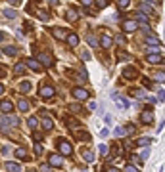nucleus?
<instances>
[{"label": "nucleus", "instance_id": "nucleus-1", "mask_svg": "<svg viewBox=\"0 0 165 172\" xmlns=\"http://www.w3.org/2000/svg\"><path fill=\"white\" fill-rule=\"evenodd\" d=\"M37 59H39V61H40V63H42V65H44V67H52V65H54V57L50 56L48 52H40Z\"/></svg>", "mask_w": 165, "mask_h": 172}, {"label": "nucleus", "instance_id": "nucleus-2", "mask_svg": "<svg viewBox=\"0 0 165 172\" xmlns=\"http://www.w3.org/2000/svg\"><path fill=\"white\" fill-rule=\"evenodd\" d=\"M17 123H19V120H17V117H16V115H10V113H6V117L2 119V120H0V124H2V128H6V126H17Z\"/></svg>", "mask_w": 165, "mask_h": 172}, {"label": "nucleus", "instance_id": "nucleus-3", "mask_svg": "<svg viewBox=\"0 0 165 172\" xmlns=\"http://www.w3.org/2000/svg\"><path fill=\"white\" fill-rule=\"evenodd\" d=\"M25 65L29 67L31 71H35V73H40V71H42L40 61L39 59H33V57H27V59H25Z\"/></svg>", "mask_w": 165, "mask_h": 172}, {"label": "nucleus", "instance_id": "nucleus-4", "mask_svg": "<svg viewBox=\"0 0 165 172\" xmlns=\"http://www.w3.org/2000/svg\"><path fill=\"white\" fill-rule=\"evenodd\" d=\"M54 94H56V92H54V88H52V86H42V88L39 90V96H40L42 99H50Z\"/></svg>", "mask_w": 165, "mask_h": 172}, {"label": "nucleus", "instance_id": "nucleus-5", "mask_svg": "<svg viewBox=\"0 0 165 172\" xmlns=\"http://www.w3.org/2000/svg\"><path fill=\"white\" fill-rule=\"evenodd\" d=\"M136 29H138V23H136L134 19H127L123 23V31L125 33H133V31H136Z\"/></svg>", "mask_w": 165, "mask_h": 172}, {"label": "nucleus", "instance_id": "nucleus-6", "mask_svg": "<svg viewBox=\"0 0 165 172\" xmlns=\"http://www.w3.org/2000/svg\"><path fill=\"white\" fill-rule=\"evenodd\" d=\"M111 44H113V40H111V37L110 34H102V38H100V46H102L104 50H107V48H111Z\"/></svg>", "mask_w": 165, "mask_h": 172}, {"label": "nucleus", "instance_id": "nucleus-7", "mask_svg": "<svg viewBox=\"0 0 165 172\" xmlns=\"http://www.w3.org/2000/svg\"><path fill=\"white\" fill-rule=\"evenodd\" d=\"M58 147H60V151H62V155H71L73 153V149H71V145L67 142H63V140H60V143H58Z\"/></svg>", "mask_w": 165, "mask_h": 172}, {"label": "nucleus", "instance_id": "nucleus-8", "mask_svg": "<svg viewBox=\"0 0 165 172\" xmlns=\"http://www.w3.org/2000/svg\"><path fill=\"white\" fill-rule=\"evenodd\" d=\"M0 111H2L4 115L6 113H12L13 111V103L8 102V99H2V102H0Z\"/></svg>", "mask_w": 165, "mask_h": 172}, {"label": "nucleus", "instance_id": "nucleus-9", "mask_svg": "<svg viewBox=\"0 0 165 172\" xmlns=\"http://www.w3.org/2000/svg\"><path fill=\"white\" fill-rule=\"evenodd\" d=\"M140 120H142L144 124H150V123H152V120H154V113H152V109H146L144 113H142V115H140Z\"/></svg>", "mask_w": 165, "mask_h": 172}, {"label": "nucleus", "instance_id": "nucleus-10", "mask_svg": "<svg viewBox=\"0 0 165 172\" xmlns=\"http://www.w3.org/2000/svg\"><path fill=\"white\" fill-rule=\"evenodd\" d=\"M71 94L75 96V99H87V98H88V92H87V90H83V88H75L73 92H71Z\"/></svg>", "mask_w": 165, "mask_h": 172}, {"label": "nucleus", "instance_id": "nucleus-11", "mask_svg": "<svg viewBox=\"0 0 165 172\" xmlns=\"http://www.w3.org/2000/svg\"><path fill=\"white\" fill-rule=\"evenodd\" d=\"M123 77L127 78V81H133V78H136V77H138V73H136V69H133V67H127V69L123 71Z\"/></svg>", "mask_w": 165, "mask_h": 172}, {"label": "nucleus", "instance_id": "nucleus-12", "mask_svg": "<svg viewBox=\"0 0 165 172\" xmlns=\"http://www.w3.org/2000/svg\"><path fill=\"white\" fill-rule=\"evenodd\" d=\"M62 157H58V155H50L48 157V164L50 167H62Z\"/></svg>", "mask_w": 165, "mask_h": 172}, {"label": "nucleus", "instance_id": "nucleus-13", "mask_svg": "<svg viewBox=\"0 0 165 172\" xmlns=\"http://www.w3.org/2000/svg\"><path fill=\"white\" fill-rule=\"evenodd\" d=\"M52 33H54V37H56V38H58V40H66V37H67V34H69V33L66 31V29H54V31H52Z\"/></svg>", "mask_w": 165, "mask_h": 172}, {"label": "nucleus", "instance_id": "nucleus-14", "mask_svg": "<svg viewBox=\"0 0 165 172\" xmlns=\"http://www.w3.org/2000/svg\"><path fill=\"white\" fill-rule=\"evenodd\" d=\"M66 42H67L69 46H73V48H75V46L79 44V37H77V34H73V33H69L67 37H66Z\"/></svg>", "mask_w": 165, "mask_h": 172}, {"label": "nucleus", "instance_id": "nucleus-15", "mask_svg": "<svg viewBox=\"0 0 165 172\" xmlns=\"http://www.w3.org/2000/svg\"><path fill=\"white\" fill-rule=\"evenodd\" d=\"M148 61H150V63H161L163 57L157 54V52H152V54H148Z\"/></svg>", "mask_w": 165, "mask_h": 172}, {"label": "nucleus", "instance_id": "nucleus-16", "mask_svg": "<svg viewBox=\"0 0 165 172\" xmlns=\"http://www.w3.org/2000/svg\"><path fill=\"white\" fill-rule=\"evenodd\" d=\"M52 126H54L52 119H50V117H42V128H44V130H52Z\"/></svg>", "mask_w": 165, "mask_h": 172}, {"label": "nucleus", "instance_id": "nucleus-17", "mask_svg": "<svg viewBox=\"0 0 165 172\" xmlns=\"http://www.w3.org/2000/svg\"><path fill=\"white\" fill-rule=\"evenodd\" d=\"M16 157H17L19 161H27V159H29V157H27V151H25L23 147H19V149H16Z\"/></svg>", "mask_w": 165, "mask_h": 172}, {"label": "nucleus", "instance_id": "nucleus-18", "mask_svg": "<svg viewBox=\"0 0 165 172\" xmlns=\"http://www.w3.org/2000/svg\"><path fill=\"white\" fill-rule=\"evenodd\" d=\"M13 73H16V75H23V73H25V61L16 63V67H13Z\"/></svg>", "mask_w": 165, "mask_h": 172}, {"label": "nucleus", "instance_id": "nucleus-19", "mask_svg": "<svg viewBox=\"0 0 165 172\" xmlns=\"http://www.w3.org/2000/svg\"><path fill=\"white\" fill-rule=\"evenodd\" d=\"M17 107H19V111H29V102H27V99H19Z\"/></svg>", "mask_w": 165, "mask_h": 172}, {"label": "nucleus", "instance_id": "nucleus-20", "mask_svg": "<svg viewBox=\"0 0 165 172\" xmlns=\"http://www.w3.org/2000/svg\"><path fill=\"white\" fill-rule=\"evenodd\" d=\"M4 54H6V56H16V54H17V48H16V46H6V48H4Z\"/></svg>", "mask_w": 165, "mask_h": 172}, {"label": "nucleus", "instance_id": "nucleus-21", "mask_svg": "<svg viewBox=\"0 0 165 172\" xmlns=\"http://www.w3.org/2000/svg\"><path fill=\"white\" fill-rule=\"evenodd\" d=\"M4 16L8 17V19H16V17H17V12H16V10H10V8H8V10H4Z\"/></svg>", "mask_w": 165, "mask_h": 172}, {"label": "nucleus", "instance_id": "nucleus-22", "mask_svg": "<svg viewBox=\"0 0 165 172\" xmlns=\"http://www.w3.org/2000/svg\"><path fill=\"white\" fill-rule=\"evenodd\" d=\"M6 170L17 172V170H19V164H17V163H10V161H8V163H6Z\"/></svg>", "mask_w": 165, "mask_h": 172}, {"label": "nucleus", "instance_id": "nucleus-23", "mask_svg": "<svg viewBox=\"0 0 165 172\" xmlns=\"http://www.w3.org/2000/svg\"><path fill=\"white\" fill-rule=\"evenodd\" d=\"M131 96H134L136 99H142V98H146L144 90H133V92H131Z\"/></svg>", "mask_w": 165, "mask_h": 172}, {"label": "nucleus", "instance_id": "nucleus-24", "mask_svg": "<svg viewBox=\"0 0 165 172\" xmlns=\"http://www.w3.org/2000/svg\"><path fill=\"white\" fill-rule=\"evenodd\" d=\"M77 17H79L77 10H69V12H67V19H69V21H77Z\"/></svg>", "mask_w": 165, "mask_h": 172}, {"label": "nucleus", "instance_id": "nucleus-25", "mask_svg": "<svg viewBox=\"0 0 165 172\" xmlns=\"http://www.w3.org/2000/svg\"><path fill=\"white\" fill-rule=\"evenodd\" d=\"M69 111H71V113H81L83 107L79 105V103H71V105H69Z\"/></svg>", "mask_w": 165, "mask_h": 172}, {"label": "nucleus", "instance_id": "nucleus-26", "mask_svg": "<svg viewBox=\"0 0 165 172\" xmlns=\"http://www.w3.org/2000/svg\"><path fill=\"white\" fill-rule=\"evenodd\" d=\"M77 138L79 140H84V142H90V134L88 132H77Z\"/></svg>", "mask_w": 165, "mask_h": 172}, {"label": "nucleus", "instance_id": "nucleus-27", "mask_svg": "<svg viewBox=\"0 0 165 172\" xmlns=\"http://www.w3.org/2000/svg\"><path fill=\"white\" fill-rule=\"evenodd\" d=\"M37 16H39V19H40V21H48V19H50L48 12H44V10H42V12L39 10V13H37Z\"/></svg>", "mask_w": 165, "mask_h": 172}, {"label": "nucleus", "instance_id": "nucleus-28", "mask_svg": "<svg viewBox=\"0 0 165 172\" xmlns=\"http://www.w3.org/2000/svg\"><path fill=\"white\" fill-rule=\"evenodd\" d=\"M66 124H67L69 128H77V126H79V123H77V120H75V119H69V117L66 119Z\"/></svg>", "mask_w": 165, "mask_h": 172}, {"label": "nucleus", "instance_id": "nucleus-29", "mask_svg": "<svg viewBox=\"0 0 165 172\" xmlns=\"http://www.w3.org/2000/svg\"><path fill=\"white\" fill-rule=\"evenodd\" d=\"M27 124H29L31 128H37V126H39V120H37V117H29V120H27Z\"/></svg>", "mask_w": 165, "mask_h": 172}, {"label": "nucleus", "instance_id": "nucleus-30", "mask_svg": "<svg viewBox=\"0 0 165 172\" xmlns=\"http://www.w3.org/2000/svg\"><path fill=\"white\" fill-rule=\"evenodd\" d=\"M19 90H21V92H29V90H31V82H27V81H25V82H21Z\"/></svg>", "mask_w": 165, "mask_h": 172}, {"label": "nucleus", "instance_id": "nucleus-31", "mask_svg": "<svg viewBox=\"0 0 165 172\" xmlns=\"http://www.w3.org/2000/svg\"><path fill=\"white\" fill-rule=\"evenodd\" d=\"M83 159L87 161V163H92V161H94V155L88 153V151H84V153H83Z\"/></svg>", "mask_w": 165, "mask_h": 172}, {"label": "nucleus", "instance_id": "nucleus-32", "mask_svg": "<svg viewBox=\"0 0 165 172\" xmlns=\"http://www.w3.org/2000/svg\"><path fill=\"white\" fill-rule=\"evenodd\" d=\"M117 4H119V8H121V10H127V8H129V4H131V0H119Z\"/></svg>", "mask_w": 165, "mask_h": 172}, {"label": "nucleus", "instance_id": "nucleus-33", "mask_svg": "<svg viewBox=\"0 0 165 172\" xmlns=\"http://www.w3.org/2000/svg\"><path fill=\"white\" fill-rule=\"evenodd\" d=\"M113 134H115V136H125V134H127V128H121V126H117L115 130H113Z\"/></svg>", "mask_w": 165, "mask_h": 172}, {"label": "nucleus", "instance_id": "nucleus-34", "mask_svg": "<svg viewBox=\"0 0 165 172\" xmlns=\"http://www.w3.org/2000/svg\"><path fill=\"white\" fill-rule=\"evenodd\" d=\"M146 42H148V44H152V46H157V44H159V40H157L156 37H148Z\"/></svg>", "mask_w": 165, "mask_h": 172}, {"label": "nucleus", "instance_id": "nucleus-35", "mask_svg": "<svg viewBox=\"0 0 165 172\" xmlns=\"http://www.w3.org/2000/svg\"><path fill=\"white\" fill-rule=\"evenodd\" d=\"M140 8H142V12H146V13H154L152 6H148V4H140Z\"/></svg>", "mask_w": 165, "mask_h": 172}, {"label": "nucleus", "instance_id": "nucleus-36", "mask_svg": "<svg viewBox=\"0 0 165 172\" xmlns=\"http://www.w3.org/2000/svg\"><path fill=\"white\" fill-rule=\"evenodd\" d=\"M42 151H44V149H42L40 143H35V155H42Z\"/></svg>", "mask_w": 165, "mask_h": 172}, {"label": "nucleus", "instance_id": "nucleus-37", "mask_svg": "<svg viewBox=\"0 0 165 172\" xmlns=\"http://www.w3.org/2000/svg\"><path fill=\"white\" fill-rule=\"evenodd\" d=\"M98 151H100V155H102V157H104V155H107V147L104 145V143H100V147H98Z\"/></svg>", "mask_w": 165, "mask_h": 172}, {"label": "nucleus", "instance_id": "nucleus-38", "mask_svg": "<svg viewBox=\"0 0 165 172\" xmlns=\"http://www.w3.org/2000/svg\"><path fill=\"white\" fill-rule=\"evenodd\" d=\"M150 142H152V140H150V138H140L138 142H136V143H138V145H148V143Z\"/></svg>", "mask_w": 165, "mask_h": 172}, {"label": "nucleus", "instance_id": "nucleus-39", "mask_svg": "<svg viewBox=\"0 0 165 172\" xmlns=\"http://www.w3.org/2000/svg\"><path fill=\"white\" fill-rule=\"evenodd\" d=\"M87 38H88V42H90V46H96V44H98L96 38H94V34H87Z\"/></svg>", "mask_w": 165, "mask_h": 172}, {"label": "nucleus", "instance_id": "nucleus-40", "mask_svg": "<svg viewBox=\"0 0 165 172\" xmlns=\"http://www.w3.org/2000/svg\"><path fill=\"white\" fill-rule=\"evenodd\" d=\"M156 81L157 82H163L165 81V73H156Z\"/></svg>", "mask_w": 165, "mask_h": 172}, {"label": "nucleus", "instance_id": "nucleus-41", "mask_svg": "<svg viewBox=\"0 0 165 172\" xmlns=\"http://www.w3.org/2000/svg\"><path fill=\"white\" fill-rule=\"evenodd\" d=\"M96 6H98V8H106V6H107V0H96Z\"/></svg>", "mask_w": 165, "mask_h": 172}, {"label": "nucleus", "instance_id": "nucleus-42", "mask_svg": "<svg viewBox=\"0 0 165 172\" xmlns=\"http://www.w3.org/2000/svg\"><path fill=\"white\" fill-rule=\"evenodd\" d=\"M157 98H159V102H165V88L159 90V94H157Z\"/></svg>", "mask_w": 165, "mask_h": 172}, {"label": "nucleus", "instance_id": "nucleus-43", "mask_svg": "<svg viewBox=\"0 0 165 172\" xmlns=\"http://www.w3.org/2000/svg\"><path fill=\"white\" fill-rule=\"evenodd\" d=\"M148 157H150V147H148V149H144V151H142V157H140V159H148Z\"/></svg>", "mask_w": 165, "mask_h": 172}, {"label": "nucleus", "instance_id": "nucleus-44", "mask_svg": "<svg viewBox=\"0 0 165 172\" xmlns=\"http://www.w3.org/2000/svg\"><path fill=\"white\" fill-rule=\"evenodd\" d=\"M136 19H138V21H148V17L144 16V13H138V16H136Z\"/></svg>", "mask_w": 165, "mask_h": 172}, {"label": "nucleus", "instance_id": "nucleus-45", "mask_svg": "<svg viewBox=\"0 0 165 172\" xmlns=\"http://www.w3.org/2000/svg\"><path fill=\"white\" fill-rule=\"evenodd\" d=\"M81 57H83V59H87V61H88V59H90V54H88V52H81Z\"/></svg>", "mask_w": 165, "mask_h": 172}, {"label": "nucleus", "instance_id": "nucleus-46", "mask_svg": "<svg viewBox=\"0 0 165 172\" xmlns=\"http://www.w3.org/2000/svg\"><path fill=\"white\" fill-rule=\"evenodd\" d=\"M125 170H129V172H136V167H133V164H127Z\"/></svg>", "mask_w": 165, "mask_h": 172}, {"label": "nucleus", "instance_id": "nucleus-47", "mask_svg": "<svg viewBox=\"0 0 165 172\" xmlns=\"http://www.w3.org/2000/svg\"><path fill=\"white\" fill-rule=\"evenodd\" d=\"M144 86H146V88H152V86H154V82H150L148 78H144Z\"/></svg>", "mask_w": 165, "mask_h": 172}, {"label": "nucleus", "instance_id": "nucleus-48", "mask_svg": "<svg viewBox=\"0 0 165 172\" xmlns=\"http://www.w3.org/2000/svg\"><path fill=\"white\" fill-rule=\"evenodd\" d=\"M100 134H102V136H104V138H106V136H107V134H110V132H107V130H106V128H102V130H100Z\"/></svg>", "mask_w": 165, "mask_h": 172}, {"label": "nucleus", "instance_id": "nucleus-49", "mask_svg": "<svg viewBox=\"0 0 165 172\" xmlns=\"http://www.w3.org/2000/svg\"><path fill=\"white\" fill-rule=\"evenodd\" d=\"M48 2H50V6H58V4H60L58 0H48Z\"/></svg>", "mask_w": 165, "mask_h": 172}, {"label": "nucleus", "instance_id": "nucleus-50", "mask_svg": "<svg viewBox=\"0 0 165 172\" xmlns=\"http://www.w3.org/2000/svg\"><path fill=\"white\" fill-rule=\"evenodd\" d=\"M8 2H12L13 6H19V2H21V0H8Z\"/></svg>", "mask_w": 165, "mask_h": 172}, {"label": "nucleus", "instance_id": "nucleus-51", "mask_svg": "<svg viewBox=\"0 0 165 172\" xmlns=\"http://www.w3.org/2000/svg\"><path fill=\"white\" fill-rule=\"evenodd\" d=\"M4 37H6V33H2V31H0V42L4 40Z\"/></svg>", "mask_w": 165, "mask_h": 172}, {"label": "nucleus", "instance_id": "nucleus-52", "mask_svg": "<svg viewBox=\"0 0 165 172\" xmlns=\"http://www.w3.org/2000/svg\"><path fill=\"white\" fill-rule=\"evenodd\" d=\"M4 75H6V71H4L2 67H0V77H4Z\"/></svg>", "mask_w": 165, "mask_h": 172}, {"label": "nucleus", "instance_id": "nucleus-53", "mask_svg": "<svg viewBox=\"0 0 165 172\" xmlns=\"http://www.w3.org/2000/svg\"><path fill=\"white\" fill-rule=\"evenodd\" d=\"M2 92H4V86H2V84H0V94H2Z\"/></svg>", "mask_w": 165, "mask_h": 172}, {"label": "nucleus", "instance_id": "nucleus-54", "mask_svg": "<svg viewBox=\"0 0 165 172\" xmlns=\"http://www.w3.org/2000/svg\"><path fill=\"white\" fill-rule=\"evenodd\" d=\"M150 2H152V4H156V2H157V0H150Z\"/></svg>", "mask_w": 165, "mask_h": 172}, {"label": "nucleus", "instance_id": "nucleus-55", "mask_svg": "<svg viewBox=\"0 0 165 172\" xmlns=\"http://www.w3.org/2000/svg\"><path fill=\"white\" fill-rule=\"evenodd\" d=\"M35 2H39V0H35Z\"/></svg>", "mask_w": 165, "mask_h": 172}, {"label": "nucleus", "instance_id": "nucleus-56", "mask_svg": "<svg viewBox=\"0 0 165 172\" xmlns=\"http://www.w3.org/2000/svg\"><path fill=\"white\" fill-rule=\"evenodd\" d=\"M0 56H2V52H0Z\"/></svg>", "mask_w": 165, "mask_h": 172}]
</instances>
